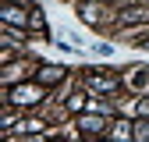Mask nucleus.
I'll use <instances>...</instances> for the list:
<instances>
[{
	"label": "nucleus",
	"mask_w": 149,
	"mask_h": 142,
	"mask_svg": "<svg viewBox=\"0 0 149 142\" xmlns=\"http://www.w3.org/2000/svg\"><path fill=\"white\" fill-rule=\"evenodd\" d=\"M11 103H18V106L39 103V89H32V85H14V89H11Z\"/></svg>",
	"instance_id": "nucleus-1"
},
{
	"label": "nucleus",
	"mask_w": 149,
	"mask_h": 142,
	"mask_svg": "<svg viewBox=\"0 0 149 142\" xmlns=\"http://www.w3.org/2000/svg\"><path fill=\"white\" fill-rule=\"evenodd\" d=\"M85 82H89L92 93H114L117 89V78H110V75H89Z\"/></svg>",
	"instance_id": "nucleus-2"
},
{
	"label": "nucleus",
	"mask_w": 149,
	"mask_h": 142,
	"mask_svg": "<svg viewBox=\"0 0 149 142\" xmlns=\"http://www.w3.org/2000/svg\"><path fill=\"white\" fill-rule=\"evenodd\" d=\"M61 78H64V68H57V64L39 68V82H43V85H53V82H61Z\"/></svg>",
	"instance_id": "nucleus-3"
},
{
	"label": "nucleus",
	"mask_w": 149,
	"mask_h": 142,
	"mask_svg": "<svg viewBox=\"0 0 149 142\" xmlns=\"http://www.w3.org/2000/svg\"><path fill=\"white\" fill-rule=\"evenodd\" d=\"M82 128H85L89 135H96V132L107 128V117H100V114H89V117H85V114H82Z\"/></svg>",
	"instance_id": "nucleus-4"
},
{
	"label": "nucleus",
	"mask_w": 149,
	"mask_h": 142,
	"mask_svg": "<svg viewBox=\"0 0 149 142\" xmlns=\"http://www.w3.org/2000/svg\"><path fill=\"white\" fill-rule=\"evenodd\" d=\"M0 18H4V25H29V18H25L22 11H14V7H4Z\"/></svg>",
	"instance_id": "nucleus-5"
},
{
	"label": "nucleus",
	"mask_w": 149,
	"mask_h": 142,
	"mask_svg": "<svg viewBox=\"0 0 149 142\" xmlns=\"http://www.w3.org/2000/svg\"><path fill=\"white\" fill-rule=\"evenodd\" d=\"M135 132H132V124H128V121H117L114 124V139H132Z\"/></svg>",
	"instance_id": "nucleus-6"
},
{
	"label": "nucleus",
	"mask_w": 149,
	"mask_h": 142,
	"mask_svg": "<svg viewBox=\"0 0 149 142\" xmlns=\"http://www.w3.org/2000/svg\"><path fill=\"white\" fill-rule=\"evenodd\" d=\"M146 18H149V14H146V11H139V7H135V11H128V14H124V18H121V22H124V25H135V22H146Z\"/></svg>",
	"instance_id": "nucleus-7"
},
{
	"label": "nucleus",
	"mask_w": 149,
	"mask_h": 142,
	"mask_svg": "<svg viewBox=\"0 0 149 142\" xmlns=\"http://www.w3.org/2000/svg\"><path fill=\"white\" fill-rule=\"evenodd\" d=\"M68 110H71V114H82V110H85V96H71V100H68Z\"/></svg>",
	"instance_id": "nucleus-8"
},
{
	"label": "nucleus",
	"mask_w": 149,
	"mask_h": 142,
	"mask_svg": "<svg viewBox=\"0 0 149 142\" xmlns=\"http://www.w3.org/2000/svg\"><path fill=\"white\" fill-rule=\"evenodd\" d=\"M135 139H149V121H139L135 124Z\"/></svg>",
	"instance_id": "nucleus-9"
},
{
	"label": "nucleus",
	"mask_w": 149,
	"mask_h": 142,
	"mask_svg": "<svg viewBox=\"0 0 149 142\" xmlns=\"http://www.w3.org/2000/svg\"><path fill=\"white\" fill-rule=\"evenodd\" d=\"M135 71V75H132V85H142L146 82V68H132Z\"/></svg>",
	"instance_id": "nucleus-10"
},
{
	"label": "nucleus",
	"mask_w": 149,
	"mask_h": 142,
	"mask_svg": "<svg viewBox=\"0 0 149 142\" xmlns=\"http://www.w3.org/2000/svg\"><path fill=\"white\" fill-rule=\"evenodd\" d=\"M32 29H39V32L46 29V22H43V14H39V11H32Z\"/></svg>",
	"instance_id": "nucleus-11"
},
{
	"label": "nucleus",
	"mask_w": 149,
	"mask_h": 142,
	"mask_svg": "<svg viewBox=\"0 0 149 142\" xmlns=\"http://www.w3.org/2000/svg\"><path fill=\"white\" fill-rule=\"evenodd\" d=\"M22 128H25V132H39L43 124H39V121H22Z\"/></svg>",
	"instance_id": "nucleus-12"
}]
</instances>
